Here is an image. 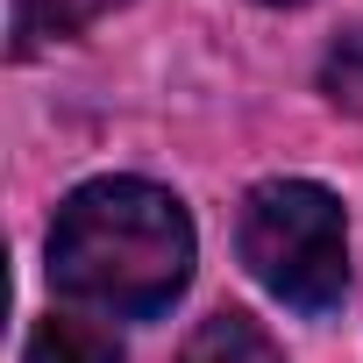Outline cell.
Returning a JSON list of instances; mask_svg holds the SVG:
<instances>
[{"instance_id":"1","label":"cell","mask_w":363,"mask_h":363,"mask_svg":"<svg viewBox=\"0 0 363 363\" xmlns=\"http://www.w3.org/2000/svg\"><path fill=\"white\" fill-rule=\"evenodd\" d=\"M50 278L114 320H150L193 278V221L150 178H93L57 207Z\"/></svg>"},{"instance_id":"2","label":"cell","mask_w":363,"mask_h":363,"mask_svg":"<svg viewBox=\"0 0 363 363\" xmlns=\"http://www.w3.org/2000/svg\"><path fill=\"white\" fill-rule=\"evenodd\" d=\"M242 264L264 292H278L299 313H328L349 292V228L328 186L313 178H264L235 221Z\"/></svg>"},{"instance_id":"3","label":"cell","mask_w":363,"mask_h":363,"mask_svg":"<svg viewBox=\"0 0 363 363\" xmlns=\"http://www.w3.org/2000/svg\"><path fill=\"white\" fill-rule=\"evenodd\" d=\"M178 363H285L278 356V342L250 320V313H207L193 335H186V349H178Z\"/></svg>"},{"instance_id":"4","label":"cell","mask_w":363,"mask_h":363,"mask_svg":"<svg viewBox=\"0 0 363 363\" xmlns=\"http://www.w3.org/2000/svg\"><path fill=\"white\" fill-rule=\"evenodd\" d=\"M22 363H121V342H114L100 320L50 313V320H36V328H29Z\"/></svg>"},{"instance_id":"5","label":"cell","mask_w":363,"mask_h":363,"mask_svg":"<svg viewBox=\"0 0 363 363\" xmlns=\"http://www.w3.org/2000/svg\"><path fill=\"white\" fill-rule=\"evenodd\" d=\"M320 93L342 107V114H363V29L335 36L328 57H320Z\"/></svg>"},{"instance_id":"6","label":"cell","mask_w":363,"mask_h":363,"mask_svg":"<svg viewBox=\"0 0 363 363\" xmlns=\"http://www.w3.org/2000/svg\"><path fill=\"white\" fill-rule=\"evenodd\" d=\"M264 8H299V0H264Z\"/></svg>"}]
</instances>
